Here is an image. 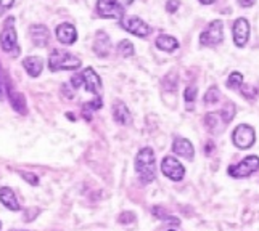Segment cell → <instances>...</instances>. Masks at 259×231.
I'll use <instances>...</instances> for the list:
<instances>
[{
	"label": "cell",
	"mask_w": 259,
	"mask_h": 231,
	"mask_svg": "<svg viewBox=\"0 0 259 231\" xmlns=\"http://www.w3.org/2000/svg\"><path fill=\"white\" fill-rule=\"evenodd\" d=\"M136 172L140 183L150 185L156 180L158 168H156V156L153 148L144 146L139 149V153L136 156Z\"/></svg>",
	"instance_id": "cell-1"
},
{
	"label": "cell",
	"mask_w": 259,
	"mask_h": 231,
	"mask_svg": "<svg viewBox=\"0 0 259 231\" xmlns=\"http://www.w3.org/2000/svg\"><path fill=\"white\" fill-rule=\"evenodd\" d=\"M81 66H82L81 60L74 56L73 53L61 48L52 50L49 56V68L52 73H57V71H76Z\"/></svg>",
	"instance_id": "cell-2"
},
{
	"label": "cell",
	"mask_w": 259,
	"mask_h": 231,
	"mask_svg": "<svg viewBox=\"0 0 259 231\" xmlns=\"http://www.w3.org/2000/svg\"><path fill=\"white\" fill-rule=\"evenodd\" d=\"M257 170H259V156L249 154V156H245L238 164L229 165L227 174H229V177H232V179L242 180V179H248V177H251Z\"/></svg>",
	"instance_id": "cell-3"
},
{
	"label": "cell",
	"mask_w": 259,
	"mask_h": 231,
	"mask_svg": "<svg viewBox=\"0 0 259 231\" xmlns=\"http://www.w3.org/2000/svg\"><path fill=\"white\" fill-rule=\"evenodd\" d=\"M232 143L237 149H249L256 143V130L249 124H238L232 132Z\"/></svg>",
	"instance_id": "cell-4"
},
{
	"label": "cell",
	"mask_w": 259,
	"mask_h": 231,
	"mask_svg": "<svg viewBox=\"0 0 259 231\" xmlns=\"http://www.w3.org/2000/svg\"><path fill=\"white\" fill-rule=\"evenodd\" d=\"M0 47H2V50L5 53H10V55H18V53H20V45H18V39H16L13 16L7 18L4 23L2 32H0Z\"/></svg>",
	"instance_id": "cell-5"
},
{
	"label": "cell",
	"mask_w": 259,
	"mask_h": 231,
	"mask_svg": "<svg viewBox=\"0 0 259 231\" xmlns=\"http://www.w3.org/2000/svg\"><path fill=\"white\" fill-rule=\"evenodd\" d=\"M224 42V23L221 20L211 21L200 34L201 47H216Z\"/></svg>",
	"instance_id": "cell-6"
},
{
	"label": "cell",
	"mask_w": 259,
	"mask_h": 231,
	"mask_svg": "<svg viewBox=\"0 0 259 231\" xmlns=\"http://www.w3.org/2000/svg\"><path fill=\"white\" fill-rule=\"evenodd\" d=\"M159 168H161V174L166 177L167 180H171V182L177 183V182H182L185 179V167H184V164L179 161L177 157H174L172 154H167V156L163 157Z\"/></svg>",
	"instance_id": "cell-7"
},
{
	"label": "cell",
	"mask_w": 259,
	"mask_h": 231,
	"mask_svg": "<svg viewBox=\"0 0 259 231\" xmlns=\"http://www.w3.org/2000/svg\"><path fill=\"white\" fill-rule=\"evenodd\" d=\"M121 26L127 32L134 34L136 37H140V39H147L151 34V26L147 24L139 16H124L121 20Z\"/></svg>",
	"instance_id": "cell-8"
},
{
	"label": "cell",
	"mask_w": 259,
	"mask_h": 231,
	"mask_svg": "<svg viewBox=\"0 0 259 231\" xmlns=\"http://www.w3.org/2000/svg\"><path fill=\"white\" fill-rule=\"evenodd\" d=\"M249 34H251V26L246 18H237L232 24V37H234L235 47L243 48L249 40Z\"/></svg>",
	"instance_id": "cell-9"
},
{
	"label": "cell",
	"mask_w": 259,
	"mask_h": 231,
	"mask_svg": "<svg viewBox=\"0 0 259 231\" xmlns=\"http://www.w3.org/2000/svg\"><path fill=\"white\" fill-rule=\"evenodd\" d=\"M97 13L102 18L108 20H122L124 18V8L119 7L114 0H97Z\"/></svg>",
	"instance_id": "cell-10"
},
{
	"label": "cell",
	"mask_w": 259,
	"mask_h": 231,
	"mask_svg": "<svg viewBox=\"0 0 259 231\" xmlns=\"http://www.w3.org/2000/svg\"><path fill=\"white\" fill-rule=\"evenodd\" d=\"M172 153L179 157H184L187 161H193L195 159V146L189 138L184 137H176L172 140Z\"/></svg>",
	"instance_id": "cell-11"
},
{
	"label": "cell",
	"mask_w": 259,
	"mask_h": 231,
	"mask_svg": "<svg viewBox=\"0 0 259 231\" xmlns=\"http://www.w3.org/2000/svg\"><path fill=\"white\" fill-rule=\"evenodd\" d=\"M82 81H84V87L89 93H92L95 96H100L102 93V79L97 74V71L94 68H85L82 71Z\"/></svg>",
	"instance_id": "cell-12"
},
{
	"label": "cell",
	"mask_w": 259,
	"mask_h": 231,
	"mask_svg": "<svg viewBox=\"0 0 259 231\" xmlns=\"http://www.w3.org/2000/svg\"><path fill=\"white\" fill-rule=\"evenodd\" d=\"M94 51L97 56L106 58L111 53V39L105 31H97L94 37Z\"/></svg>",
	"instance_id": "cell-13"
},
{
	"label": "cell",
	"mask_w": 259,
	"mask_h": 231,
	"mask_svg": "<svg viewBox=\"0 0 259 231\" xmlns=\"http://www.w3.org/2000/svg\"><path fill=\"white\" fill-rule=\"evenodd\" d=\"M111 114H113V119L116 124L119 126H129L132 122V114L127 108V104L121 101V100H114L113 106H111Z\"/></svg>",
	"instance_id": "cell-14"
},
{
	"label": "cell",
	"mask_w": 259,
	"mask_h": 231,
	"mask_svg": "<svg viewBox=\"0 0 259 231\" xmlns=\"http://www.w3.org/2000/svg\"><path fill=\"white\" fill-rule=\"evenodd\" d=\"M29 39L35 47H47L50 42V32L47 26L32 24L29 28Z\"/></svg>",
	"instance_id": "cell-15"
},
{
	"label": "cell",
	"mask_w": 259,
	"mask_h": 231,
	"mask_svg": "<svg viewBox=\"0 0 259 231\" xmlns=\"http://www.w3.org/2000/svg\"><path fill=\"white\" fill-rule=\"evenodd\" d=\"M7 96H8V101H10L12 108L21 116H26L28 114V104H26V98L21 92H16L13 90V87L8 84L7 87Z\"/></svg>",
	"instance_id": "cell-16"
},
{
	"label": "cell",
	"mask_w": 259,
	"mask_h": 231,
	"mask_svg": "<svg viewBox=\"0 0 259 231\" xmlns=\"http://www.w3.org/2000/svg\"><path fill=\"white\" fill-rule=\"evenodd\" d=\"M55 35L61 43H65V45H71V43H74L77 40V31L74 26L69 23L58 24L55 29Z\"/></svg>",
	"instance_id": "cell-17"
},
{
	"label": "cell",
	"mask_w": 259,
	"mask_h": 231,
	"mask_svg": "<svg viewBox=\"0 0 259 231\" xmlns=\"http://www.w3.org/2000/svg\"><path fill=\"white\" fill-rule=\"evenodd\" d=\"M0 202H2V206H5V209L12 212H18L21 209L20 202L16 199V194L10 186H2L0 188Z\"/></svg>",
	"instance_id": "cell-18"
},
{
	"label": "cell",
	"mask_w": 259,
	"mask_h": 231,
	"mask_svg": "<svg viewBox=\"0 0 259 231\" xmlns=\"http://www.w3.org/2000/svg\"><path fill=\"white\" fill-rule=\"evenodd\" d=\"M23 68L31 77H39L44 71V60L40 56H26L23 60Z\"/></svg>",
	"instance_id": "cell-19"
},
{
	"label": "cell",
	"mask_w": 259,
	"mask_h": 231,
	"mask_svg": "<svg viewBox=\"0 0 259 231\" xmlns=\"http://www.w3.org/2000/svg\"><path fill=\"white\" fill-rule=\"evenodd\" d=\"M155 45L158 50L166 51V53H172L179 48V40L172 35H167V34H159L156 40H155Z\"/></svg>",
	"instance_id": "cell-20"
},
{
	"label": "cell",
	"mask_w": 259,
	"mask_h": 231,
	"mask_svg": "<svg viewBox=\"0 0 259 231\" xmlns=\"http://www.w3.org/2000/svg\"><path fill=\"white\" fill-rule=\"evenodd\" d=\"M203 122H204L206 130L211 133H219L222 129H226V124H224V121H222L219 112H208L206 116H204Z\"/></svg>",
	"instance_id": "cell-21"
},
{
	"label": "cell",
	"mask_w": 259,
	"mask_h": 231,
	"mask_svg": "<svg viewBox=\"0 0 259 231\" xmlns=\"http://www.w3.org/2000/svg\"><path fill=\"white\" fill-rule=\"evenodd\" d=\"M219 114H221V118H222V121H224V124H226V127L229 126V124L234 121V118H235V114H237V106L232 103V101H227L224 106H222V109L219 111Z\"/></svg>",
	"instance_id": "cell-22"
},
{
	"label": "cell",
	"mask_w": 259,
	"mask_h": 231,
	"mask_svg": "<svg viewBox=\"0 0 259 231\" xmlns=\"http://www.w3.org/2000/svg\"><path fill=\"white\" fill-rule=\"evenodd\" d=\"M103 106V103H102V98L100 96H95V98L92 100V101H87V103H84L82 104V112H84V116H85V119L87 121H91V112H94V111H98Z\"/></svg>",
	"instance_id": "cell-23"
},
{
	"label": "cell",
	"mask_w": 259,
	"mask_h": 231,
	"mask_svg": "<svg viewBox=\"0 0 259 231\" xmlns=\"http://www.w3.org/2000/svg\"><path fill=\"white\" fill-rule=\"evenodd\" d=\"M161 85H163V90L166 92H176L177 90V85H179V77L176 73H169L163 77L161 81Z\"/></svg>",
	"instance_id": "cell-24"
},
{
	"label": "cell",
	"mask_w": 259,
	"mask_h": 231,
	"mask_svg": "<svg viewBox=\"0 0 259 231\" xmlns=\"http://www.w3.org/2000/svg\"><path fill=\"white\" fill-rule=\"evenodd\" d=\"M240 93L245 100L248 101H254L257 96H259V88L256 85H251V84H243L240 87Z\"/></svg>",
	"instance_id": "cell-25"
},
{
	"label": "cell",
	"mask_w": 259,
	"mask_h": 231,
	"mask_svg": "<svg viewBox=\"0 0 259 231\" xmlns=\"http://www.w3.org/2000/svg\"><path fill=\"white\" fill-rule=\"evenodd\" d=\"M221 100V90L218 85H211L203 96L204 104H216Z\"/></svg>",
	"instance_id": "cell-26"
},
{
	"label": "cell",
	"mask_w": 259,
	"mask_h": 231,
	"mask_svg": "<svg viewBox=\"0 0 259 231\" xmlns=\"http://www.w3.org/2000/svg\"><path fill=\"white\" fill-rule=\"evenodd\" d=\"M243 84V74L238 73V71L230 73V76L227 77V88H230V90H240V87Z\"/></svg>",
	"instance_id": "cell-27"
},
{
	"label": "cell",
	"mask_w": 259,
	"mask_h": 231,
	"mask_svg": "<svg viewBox=\"0 0 259 231\" xmlns=\"http://www.w3.org/2000/svg\"><path fill=\"white\" fill-rule=\"evenodd\" d=\"M118 53L122 58H131L134 56V53H136V48H134L131 40H121L118 43Z\"/></svg>",
	"instance_id": "cell-28"
},
{
	"label": "cell",
	"mask_w": 259,
	"mask_h": 231,
	"mask_svg": "<svg viewBox=\"0 0 259 231\" xmlns=\"http://www.w3.org/2000/svg\"><path fill=\"white\" fill-rule=\"evenodd\" d=\"M196 96H198V88H196V85L185 87V90H184V101L185 103H189V104L195 103Z\"/></svg>",
	"instance_id": "cell-29"
},
{
	"label": "cell",
	"mask_w": 259,
	"mask_h": 231,
	"mask_svg": "<svg viewBox=\"0 0 259 231\" xmlns=\"http://www.w3.org/2000/svg\"><path fill=\"white\" fill-rule=\"evenodd\" d=\"M136 220H137V215L134 214L132 210H124L118 215V223H121V225H131Z\"/></svg>",
	"instance_id": "cell-30"
},
{
	"label": "cell",
	"mask_w": 259,
	"mask_h": 231,
	"mask_svg": "<svg viewBox=\"0 0 259 231\" xmlns=\"http://www.w3.org/2000/svg\"><path fill=\"white\" fill-rule=\"evenodd\" d=\"M20 175L23 177V180H24L26 183H29V185H32V186H37V185H39V177L35 175V174L28 172V170H20Z\"/></svg>",
	"instance_id": "cell-31"
},
{
	"label": "cell",
	"mask_w": 259,
	"mask_h": 231,
	"mask_svg": "<svg viewBox=\"0 0 259 231\" xmlns=\"http://www.w3.org/2000/svg\"><path fill=\"white\" fill-rule=\"evenodd\" d=\"M151 214H153L155 218H159V220H163V221L169 217L167 210L164 207H161V206H153V207H151Z\"/></svg>",
	"instance_id": "cell-32"
},
{
	"label": "cell",
	"mask_w": 259,
	"mask_h": 231,
	"mask_svg": "<svg viewBox=\"0 0 259 231\" xmlns=\"http://www.w3.org/2000/svg\"><path fill=\"white\" fill-rule=\"evenodd\" d=\"M7 87H8V82H7V76L2 69V65H0V100H4V96L7 93Z\"/></svg>",
	"instance_id": "cell-33"
},
{
	"label": "cell",
	"mask_w": 259,
	"mask_h": 231,
	"mask_svg": "<svg viewBox=\"0 0 259 231\" xmlns=\"http://www.w3.org/2000/svg\"><path fill=\"white\" fill-rule=\"evenodd\" d=\"M181 8V0H166V12L176 13Z\"/></svg>",
	"instance_id": "cell-34"
},
{
	"label": "cell",
	"mask_w": 259,
	"mask_h": 231,
	"mask_svg": "<svg viewBox=\"0 0 259 231\" xmlns=\"http://www.w3.org/2000/svg\"><path fill=\"white\" fill-rule=\"evenodd\" d=\"M71 85H73V88H79L81 85H84L82 74H76V76L71 77Z\"/></svg>",
	"instance_id": "cell-35"
},
{
	"label": "cell",
	"mask_w": 259,
	"mask_h": 231,
	"mask_svg": "<svg viewBox=\"0 0 259 231\" xmlns=\"http://www.w3.org/2000/svg\"><path fill=\"white\" fill-rule=\"evenodd\" d=\"M214 151H216V145H214V141L212 140H208L206 141V145H204V154L206 156H211Z\"/></svg>",
	"instance_id": "cell-36"
},
{
	"label": "cell",
	"mask_w": 259,
	"mask_h": 231,
	"mask_svg": "<svg viewBox=\"0 0 259 231\" xmlns=\"http://www.w3.org/2000/svg\"><path fill=\"white\" fill-rule=\"evenodd\" d=\"M15 4V0H0V12L4 10H8V8H12Z\"/></svg>",
	"instance_id": "cell-37"
},
{
	"label": "cell",
	"mask_w": 259,
	"mask_h": 231,
	"mask_svg": "<svg viewBox=\"0 0 259 231\" xmlns=\"http://www.w3.org/2000/svg\"><path fill=\"white\" fill-rule=\"evenodd\" d=\"M237 2L242 8H249V7H253L256 4V0H237Z\"/></svg>",
	"instance_id": "cell-38"
},
{
	"label": "cell",
	"mask_w": 259,
	"mask_h": 231,
	"mask_svg": "<svg viewBox=\"0 0 259 231\" xmlns=\"http://www.w3.org/2000/svg\"><path fill=\"white\" fill-rule=\"evenodd\" d=\"M116 4H118L119 7H122V8H126V7H131L132 4H134V0H114Z\"/></svg>",
	"instance_id": "cell-39"
},
{
	"label": "cell",
	"mask_w": 259,
	"mask_h": 231,
	"mask_svg": "<svg viewBox=\"0 0 259 231\" xmlns=\"http://www.w3.org/2000/svg\"><path fill=\"white\" fill-rule=\"evenodd\" d=\"M200 4H203V5H211V4H214L216 0H198Z\"/></svg>",
	"instance_id": "cell-40"
},
{
	"label": "cell",
	"mask_w": 259,
	"mask_h": 231,
	"mask_svg": "<svg viewBox=\"0 0 259 231\" xmlns=\"http://www.w3.org/2000/svg\"><path fill=\"white\" fill-rule=\"evenodd\" d=\"M0 229H2V223H0Z\"/></svg>",
	"instance_id": "cell-41"
},
{
	"label": "cell",
	"mask_w": 259,
	"mask_h": 231,
	"mask_svg": "<svg viewBox=\"0 0 259 231\" xmlns=\"http://www.w3.org/2000/svg\"><path fill=\"white\" fill-rule=\"evenodd\" d=\"M167 231H176V229H167Z\"/></svg>",
	"instance_id": "cell-42"
}]
</instances>
